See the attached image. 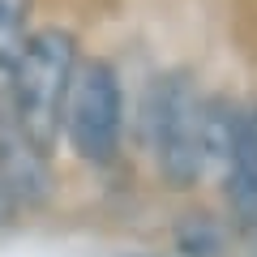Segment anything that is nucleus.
I'll return each mask as SVG.
<instances>
[{
	"mask_svg": "<svg viewBox=\"0 0 257 257\" xmlns=\"http://www.w3.org/2000/svg\"><path fill=\"white\" fill-rule=\"evenodd\" d=\"M142 146L172 193H189L206 176V94L180 69L155 73L142 94Z\"/></svg>",
	"mask_w": 257,
	"mask_h": 257,
	"instance_id": "1",
	"label": "nucleus"
},
{
	"mask_svg": "<svg viewBox=\"0 0 257 257\" xmlns=\"http://www.w3.org/2000/svg\"><path fill=\"white\" fill-rule=\"evenodd\" d=\"M82 64V43L69 26H39L22 47L0 99L9 103L18 124L39 146L52 150L64 133V107L73 94V77Z\"/></svg>",
	"mask_w": 257,
	"mask_h": 257,
	"instance_id": "2",
	"label": "nucleus"
},
{
	"mask_svg": "<svg viewBox=\"0 0 257 257\" xmlns=\"http://www.w3.org/2000/svg\"><path fill=\"white\" fill-rule=\"evenodd\" d=\"M124 82L107 56H82L73 77V94L64 107V146L90 172H111L124 155Z\"/></svg>",
	"mask_w": 257,
	"mask_h": 257,
	"instance_id": "3",
	"label": "nucleus"
},
{
	"mask_svg": "<svg viewBox=\"0 0 257 257\" xmlns=\"http://www.w3.org/2000/svg\"><path fill=\"white\" fill-rule=\"evenodd\" d=\"M0 176L9 184L18 210H43L56 202V167L52 150L39 146L26 128L18 124V116L9 111V103L0 99Z\"/></svg>",
	"mask_w": 257,
	"mask_h": 257,
	"instance_id": "4",
	"label": "nucleus"
},
{
	"mask_svg": "<svg viewBox=\"0 0 257 257\" xmlns=\"http://www.w3.org/2000/svg\"><path fill=\"white\" fill-rule=\"evenodd\" d=\"M223 193H227L236 236L257 257V103L240 107V133L227 167H223Z\"/></svg>",
	"mask_w": 257,
	"mask_h": 257,
	"instance_id": "5",
	"label": "nucleus"
},
{
	"mask_svg": "<svg viewBox=\"0 0 257 257\" xmlns=\"http://www.w3.org/2000/svg\"><path fill=\"white\" fill-rule=\"evenodd\" d=\"M172 244L180 257H223L227 253V227L206 210H189L172 223Z\"/></svg>",
	"mask_w": 257,
	"mask_h": 257,
	"instance_id": "6",
	"label": "nucleus"
},
{
	"mask_svg": "<svg viewBox=\"0 0 257 257\" xmlns=\"http://www.w3.org/2000/svg\"><path fill=\"white\" fill-rule=\"evenodd\" d=\"M35 30V0H0V90Z\"/></svg>",
	"mask_w": 257,
	"mask_h": 257,
	"instance_id": "7",
	"label": "nucleus"
},
{
	"mask_svg": "<svg viewBox=\"0 0 257 257\" xmlns=\"http://www.w3.org/2000/svg\"><path fill=\"white\" fill-rule=\"evenodd\" d=\"M18 214H22V210H18V202H13V193H9V184H5V176H0V231L9 227Z\"/></svg>",
	"mask_w": 257,
	"mask_h": 257,
	"instance_id": "8",
	"label": "nucleus"
}]
</instances>
